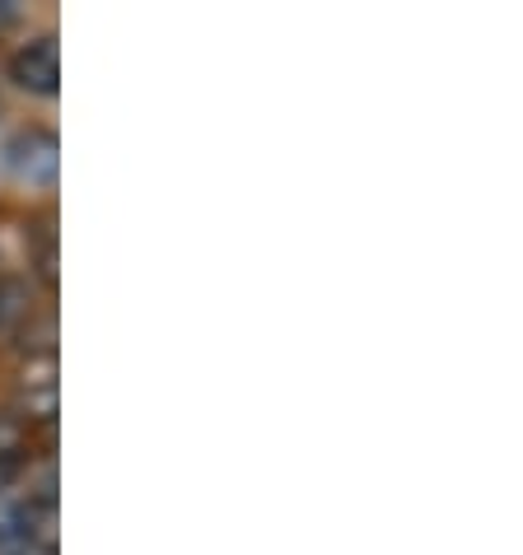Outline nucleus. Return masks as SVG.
I'll list each match as a JSON object with an SVG mask.
<instances>
[{"instance_id":"obj_2","label":"nucleus","mask_w":523,"mask_h":555,"mask_svg":"<svg viewBox=\"0 0 523 555\" xmlns=\"http://www.w3.org/2000/svg\"><path fill=\"white\" fill-rule=\"evenodd\" d=\"M5 168L28 188H56L61 168V141L48 127H24L5 141Z\"/></svg>"},{"instance_id":"obj_6","label":"nucleus","mask_w":523,"mask_h":555,"mask_svg":"<svg viewBox=\"0 0 523 555\" xmlns=\"http://www.w3.org/2000/svg\"><path fill=\"white\" fill-rule=\"evenodd\" d=\"M24 443H28V425L0 406V457H24Z\"/></svg>"},{"instance_id":"obj_8","label":"nucleus","mask_w":523,"mask_h":555,"mask_svg":"<svg viewBox=\"0 0 523 555\" xmlns=\"http://www.w3.org/2000/svg\"><path fill=\"white\" fill-rule=\"evenodd\" d=\"M0 275H5V271H0Z\"/></svg>"},{"instance_id":"obj_5","label":"nucleus","mask_w":523,"mask_h":555,"mask_svg":"<svg viewBox=\"0 0 523 555\" xmlns=\"http://www.w3.org/2000/svg\"><path fill=\"white\" fill-rule=\"evenodd\" d=\"M34 271H38V281H42V289H48V299H52L56 295V229H52V220H42V229H38Z\"/></svg>"},{"instance_id":"obj_1","label":"nucleus","mask_w":523,"mask_h":555,"mask_svg":"<svg viewBox=\"0 0 523 555\" xmlns=\"http://www.w3.org/2000/svg\"><path fill=\"white\" fill-rule=\"evenodd\" d=\"M56 350H28L14 369V415L24 425H52L56 421Z\"/></svg>"},{"instance_id":"obj_7","label":"nucleus","mask_w":523,"mask_h":555,"mask_svg":"<svg viewBox=\"0 0 523 555\" xmlns=\"http://www.w3.org/2000/svg\"><path fill=\"white\" fill-rule=\"evenodd\" d=\"M24 476V457H0V495Z\"/></svg>"},{"instance_id":"obj_4","label":"nucleus","mask_w":523,"mask_h":555,"mask_svg":"<svg viewBox=\"0 0 523 555\" xmlns=\"http://www.w3.org/2000/svg\"><path fill=\"white\" fill-rule=\"evenodd\" d=\"M38 322L34 285L20 275H0V336H24Z\"/></svg>"},{"instance_id":"obj_3","label":"nucleus","mask_w":523,"mask_h":555,"mask_svg":"<svg viewBox=\"0 0 523 555\" xmlns=\"http://www.w3.org/2000/svg\"><path fill=\"white\" fill-rule=\"evenodd\" d=\"M10 80L34 99H52L61 89V42L56 34H38L14 48L10 56Z\"/></svg>"}]
</instances>
